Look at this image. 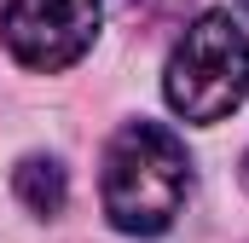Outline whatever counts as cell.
Listing matches in <instances>:
<instances>
[{
    "instance_id": "obj_1",
    "label": "cell",
    "mask_w": 249,
    "mask_h": 243,
    "mask_svg": "<svg viewBox=\"0 0 249 243\" xmlns=\"http://www.w3.org/2000/svg\"><path fill=\"white\" fill-rule=\"evenodd\" d=\"M191 197L186 139L162 122H122L99 156V203L122 238H162Z\"/></svg>"
},
{
    "instance_id": "obj_2",
    "label": "cell",
    "mask_w": 249,
    "mask_h": 243,
    "mask_svg": "<svg viewBox=\"0 0 249 243\" xmlns=\"http://www.w3.org/2000/svg\"><path fill=\"white\" fill-rule=\"evenodd\" d=\"M162 99L191 127H214L249 99V35L220 6L197 12L162 64Z\"/></svg>"
},
{
    "instance_id": "obj_3",
    "label": "cell",
    "mask_w": 249,
    "mask_h": 243,
    "mask_svg": "<svg viewBox=\"0 0 249 243\" xmlns=\"http://www.w3.org/2000/svg\"><path fill=\"white\" fill-rule=\"evenodd\" d=\"M99 23H105V0H6L0 41L23 69L58 75L75 58H87Z\"/></svg>"
},
{
    "instance_id": "obj_4",
    "label": "cell",
    "mask_w": 249,
    "mask_h": 243,
    "mask_svg": "<svg viewBox=\"0 0 249 243\" xmlns=\"http://www.w3.org/2000/svg\"><path fill=\"white\" fill-rule=\"evenodd\" d=\"M12 197H18L35 220L64 214V203H70V174H64V162L58 156H41V151L18 156V168H12Z\"/></svg>"
},
{
    "instance_id": "obj_5",
    "label": "cell",
    "mask_w": 249,
    "mask_h": 243,
    "mask_svg": "<svg viewBox=\"0 0 249 243\" xmlns=\"http://www.w3.org/2000/svg\"><path fill=\"white\" fill-rule=\"evenodd\" d=\"M238 180H244V191H249V151H244V162H238Z\"/></svg>"
},
{
    "instance_id": "obj_6",
    "label": "cell",
    "mask_w": 249,
    "mask_h": 243,
    "mask_svg": "<svg viewBox=\"0 0 249 243\" xmlns=\"http://www.w3.org/2000/svg\"><path fill=\"white\" fill-rule=\"evenodd\" d=\"M244 12H249V0H244Z\"/></svg>"
}]
</instances>
